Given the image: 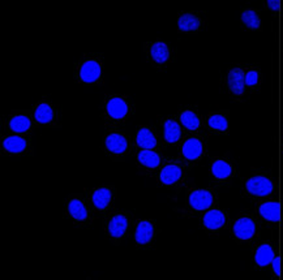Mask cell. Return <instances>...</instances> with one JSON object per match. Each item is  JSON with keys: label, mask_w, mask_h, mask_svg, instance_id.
<instances>
[{"label": "cell", "mask_w": 283, "mask_h": 280, "mask_svg": "<svg viewBox=\"0 0 283 280\" xmlns=\"http://www.w3.org/2000/svg\"><path fill=\"white\" fill-rule=\"evenodd\" d=\"M137 159H139V162L142 164V166H145V167L148 168H155L158 167L161 163L160 155L149 149H145L142 150V151H140Z\"/></svg>", "instance_id": "cell-15"}, {"label": "cell", "mask_w": 283, "mask_h": 280, "mask_svg": "<svg viewBox=\"0 0 283 280\" xmlns=\"http://www.w3.org/2000/svg\"><path fill=\"white\" fill-rule=\"evenodd\" d=\"M260 214L268 222H278L280 217V209L278 202H265L260 206Z\"/></svg>", "instance_id": "cell-13"}, {"label": "cell", "mask_w": 283, "mask_h": 280, "mask_svg": "<svg viewBox=\"0 0 283 280\" xmlns=\"http://www.w3.org/2000/svg\"><path fill=\"white\" fill-rule=\"evenodd\" d=\"M179 29L183 32H193L200 27V20L192 13H185V15L180 16L178 20Z\"/></svg>", "instance_id": "cell-17"}, {"label": "cell", "mask_w": 283, "mask_h": 280, "mask_svg": "<svg viewBox=\"0 0 283 280\" xmlns=\"http://www.w3.org/2000/svg\"><path fill=\"white\" fill-rule=\"evenodd\" d=\"M274 251L269 244H262L257 247L256 256H255V261L259 266H268L274 261Z\"/></svg>", "instance_id": "cell-10"}, {"label": "cell", "mask_w": 283, "mask_h": 280, "mask_svg": "<svg viewBox=\"0 0 283 280\" xmlns=\"http://www.w3.org/2000/svg\"><path fill=\"white\" fill-rule=\"evenodd\" d=\"M202 154V143L197 138H190L183 145V155L188 161H195Z\"/></svg>", "instance_id": "cell-9"}, {"label": "cell", "mask_w": 283, "mask_h": 280, "mask_svg": "<svg viewBox=\"0 0 283 280\" xmlns=\"http://www.w3.org/2000/svg\"><path fill=\"white\" fill-rule=\"evenodd\" d=\"M163 128H165V138L167 142L174 143L179 141L181 136V131L178 122H175L174 120H167Z\"/></svg>", "instance_id": "cell-19"}, {"label": "cell", "mask_w": 283, "mask_h": 280, "mask_svg": "<svg viewBox=\"0 0 283 280\" xmlns=\"http://www.w3.org/2000/svg\"><path fill=\"white\" fill-rule=\"evenodd\" d=\"M259 82V73L256 71H249L245 75V85L248 86H255Z\"/></svg>", "instance_id": "cell-29"}, {"label": "cell", "mask_w": 283, "mask_h": 280, "mask_svg": "<svg viewBox=\"0 0 283 280\" xmlns=\"http://www.w3.org/2000/svg\"><path fill=\"white\" fill-rule=\"evenodd\" d=\"M9 127L16 133H22V132H26L27 129L30 128V120L27 119L26 116H22V115L15 116L9 122Z\"/></svg>", "instance_id": "cell-26"}, {"label": "cell", "mask_w": 283, "mask_h": 280, "mask_svg": "<svg viewBox=\"0 0 283 280\" xmlns=\"http://www.w3.org/2000/svg\"><path fill=\"white\" fill-rule=\"evenodd\" d=\"M241 21H243V24L245 25V26L249 27V29H259L260 27L259 15H257L255 11H250V9L244 11V12L241 13Z\"/></svg>", "instance_id": "cell-27"}, {"label": "cell", "mask_w": 283, "mask_h": 280, "mask_svg": "<svg viewBox=\"0 0 283 280\" xmlns=\"http://www.w3.org/2000/svg\"><path fill=\"white\" fill-rule=\"evenodd\" d=\"M256 232V224L249 217H240L234 224V233L240 240H249Z\"/></svg>", "instance_id": "cell-2"}, {"label": "cell", "mask_w": 283, "mask_h": 280, "mask_svg": "<svg viewBox=\"0 0 283 280\" xmlns=\"http://www.w3.org/2000/svg\"><path fill=\"white\" fill-rule=\"evenodd\" d=\"M232 172V168L227 162L225 161H215L211 166V173H213L217 179H227Z\"/></svg>", "instance_id": "cell-22"}, {"label": "cell", "mask_w": 283, "mask_h": 280, "mask_svg": "<svg viewBox=\"0 0 283 280\" xmlns=\"http://www.w3.org/2000/svg\"><path fill=\"white\" fill-rule=\"evenodd\" d=\"M154 233V228L153 224L148 221H142L140 222L137 228H136V241L139 244H148L149 241L151 240Z\"/></svg>", "instance_id": "cell-12"}, {"label": "cell", "mask_w": 283, "mask_h": 280, "mask_svg": "<svg viewBox=\"0 0 283 280\" xmlns=\"http://www.w3.org/2000/svg\"><path fill=\"white\" fill-rule=\"evenodd\" d=\"M273 268H274L275 274L279 276V275H280V258H279V257L274 258V261H273Z\"/></svg>", "instance_id": "cell-30"}, {"label": "cell", "mask_w": 283, "mask_h": 280, "mask_svg": "<svg viewBox=\"0 0 283 280\" xmlns=\"http://www.w3.org/2000/svg\"><path fill=\"white\" fill-rule=\"evenodd\" d=\"M247 186V191L249 192L253 196H259V197H265L273 192L274 186H273V182L265 177V176H255V177H250L249 180L245 184Z\"/></svg>", "instance_id": "cell-1"}, {"label": "cell", "mask_w": 283, "mask_h": 280, "mask_svg": "<svg viewBox=\"0 0 283 280\" xmlns=\"http://www.w3.org/2000/svg\"><path fill=\"white\" fill-rule=\"evenodd\" d=\"M225 222H226V216L219 210H210L204 216V226L208 230H218L223 227Z\"/></svg>", "instance_id": "cell-7"}, {"label": "cell", "mask_w": 283, "mask_h": 280, "mask_svg": "<svg viewBox=\"0 0 283 280\" xmlns=\"http://www.w3.org/2000/svg\"><path fill=\"white\" fill-rule=\"evenodd\" d=\"M3 146L7 151L13 152V154H18V152L24 151L26 147V141L17 136H12V137H7L3 141Z\"/></svg>", "instance_id": "cell-18"}, {"label": "cell", "mask_w": 283, "mask_h": 280, "mask_svg": "<svg viewBox=\"0 0 283 280\" xmlns=\"http://www.w3.org/2000/svg\"><path fill=\"white\" fill-rule=\"evenodd\" d=\"M227 84H229L230 90L235 96H241L244 92V86H245V75L240 68H234L230 71L227 76Z\"/></svg>", "instance_id": "cell-4"}, {"label": "cell", "mask_w": 283, "mask_h": 280, "mask_svg": "<svg viewBox=\"0 0 283 280\" xmlns=\"http://www.w3.org/2000/svg\"><path fill=\"white\" fill-rule=\"evenodd\" d=\"M209 127L215 129V131L225 132L229 128V122H227L226 117L222 116V115H213L209 119Z\"/></svg>", "instance_id": "cell-28"}, {"label": "cell", "mask_w": 283, "mask_h": 280, "mask_svg": "<svg viewBox=\"0 0 283 280\" xmlns=\"http://www.w3.org/2000/svg\"><path fill=\"white\" fill-rule=\"evenodd\" d=\"M111 201V191L107 188H101L94 192L93 203L97 209H106Z\"/></svg>", "instance_id": "cell-21"}, {"label": "cell", "mask_w": 283, "mask_h": 280, "mask_svg": "<svg viewBox=\"0 0 283 280\" xmlns=\"http://www.w3.org/2000/svg\"><path fill=\"white\" fill-rule=\"evenodd\" d=\"M268 6L269 8H271L273 11H278V8H279V2H278V0H269Z\"/></svg>", "instance_id": "cell-31"}, {"label": "cell", "mask_w": 283, "mask_h": 280, "mask_svg": "<svg viewBox=\"0 0 283 280\" xmlns=\"http://www.w3.org/2000/svg\"><path fill=\"white\" fill-rule=\"evenodd\" d=\"M101 76V66L96 60H87L80 69V78L84 82H94Z\"/></svg>", "instance_id": "cell-5"}, {"label": "cell", "mask_w": 283, "mask_h": 280, "mask_svg": "<svg viewBox=\"0 0 283 280\" xmlns=\"http://www.w3.org/2000/svg\"><path fill=\"white\" fill-rule=\"evenodd\" d=\"M68 210H70V214L75 217L76 221H85L87 217V211L86 207H85L84 203L79 200H72L68 205Z\"/></svg>", "instance_id": "cell-23"}, {"label": "cell", "mask_w": 283, "mask_h": 280, "mask_svg": "<svg viewBox=\"0 0 283 280\" xmlns=\"http://www.w3.org/2000/svg\"><path fill=\"white\" fill-rule=\"evenodd\" d=\"M127 227H128V221L124 215H115L110 221L109 224V232L114 237H121L125 232Z\"/></svg>", "instance_id": "cell-14"}, {"label": "cell", "mask_w": 283, "mask_h": 280, "mask_svg": "<svg viewBox=\"0 0 283 280\" xmlns=\"http://www.w3.org/2000/svg\"><path fill=\"white\" fill-rule=\"evenodd\" d=\"M180 121L184 127L190 131H196L200 127V120L197 115L192 111H184L180 115Z\"/></svg>", "instance_id": "cell-24"}, {"label": "cell", "mask_w": 283, "mask_h": 280, "mask_svg": "<svg viewBox=\"0 0 283 280\" xmlns=\"http://www.w3.org/2000/svg\"><path fill=\"white\" fill-rule=\"evenodd\" d=\"M161 181L165 185H172L181 177V168L176 164H169L161 171Z\"/></svg>", "instance_id": "cell-11"}, {"label": "cell", "mask_w": 283, "mask_h": 280, "mask_svg": "<svg viewBox=\"0 0 283 280\" xmlns=\"http://www.w3.org/2000/svg\"><path fill=\"white\" fill-rule=\"evenodd\" d=\"M190 203L193 209L197 211H202V210L209 209L213 203V196L210 192L200 189V191H195L191 193L190 196Z\"/></svg>", "instance_id": "cell-3"}, {"label": "cell", "mask_w": 283, "mask_h": 280, "mask_svg": "<svg viewBox=\"0 0 283 280\" xmlns=\"http://www.w3.org/2000/svg\"><path fill=\"white\" fill-rule=\"evenodd\" d=\"M106 110H107L110 116L114 117V119H123L128 112V106H127L124 99L112 98L107 102Z\"/></svg>", "instance_id": "cell-6"}, {"label": "cell", "mask_w": 283, "mask_h": 280, "mask_svg": "<svg viewBox=\"0 0 283 280\" xmlns=\"http://www.w3.org/2000/svg\"><path fill=\"white\" fill-rule=\"evenodd\" d=\"M136 141H137V145L144 149H153L155 145H157V140L153 136L150 131L148 128H142L140 129L137 136H136Z\"/></svg>", "instance_id": "cell-16"}, {"label": "cell", "mask_w": 283, "mask_h": 280, "mask_svg": "<svg viewBox=\"0 0 283 280\" xmlns=\"http://www.w3.org/2000/svg\"><path fill=\"white\" fill-rule=\"evenodd\" d=\"M127 146H128V143L121 134L111 133L106 138V147L109 149V151L115 152V154L124 152L127 150Z\"/></svg>", "instance_id": "cell-8"}, {"label": "cell", "mask_w": 283, "mask_h": 280, "mask_svg": "<svg viewBox=\"0 0 283 280\" xmlns=\"http://www.w3.org/2000/svg\"><path fill=\"white\" fill-rule=\"evenodd\" d=\"M54 117V112H52V108L50 107L46 103H42L37 107L36 110V120L41 124H47L50 122Z\"/></svg>", "instance_id": "cell-25"}, {"label": "cell", "mask_w": 283, "mask_h": 280, "mask_svg": "<svg viewBox=\"0 0 283 280\" xmlns=\"http://www.w3.org/2000/svg\"><path fill=\"white\" fill-rule=\"evenodd\" d=\"M150 54H151V57H153L154 61H157V63H160V64L167 61V59H169V56H170L169 47H167L166 43H163V42L154 43V45L151 46Z\"/></svg>", "instance_id": "cell-20"}]
</instances>
